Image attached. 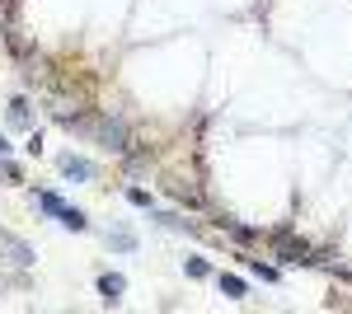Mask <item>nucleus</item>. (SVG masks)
I'll return each mask as SVG.
<instances>
[{"mask_svg":"<svg viewBox=\"0 0 352 314\" xmlns=\"http://www.w3.org/2000/svg\"><path fill=\"white\" fill-rule=\"evenodd\" d=\"M38 207L47 211V216H61V211H66V202H61L56 192H38Z\"/></svg>","mask_w":352,"mask_h":314,"instance_id":"nucleus-8","label":"nucleus"},{"mask_svg":"<svg viewBox=\"0 0 352 314\" xmlns=\"http://www.w3.org/2000/svg\"><path fill=\"white\" fill-rule=\"evenodd\" d=\"M109 244L118 249V254H136V235L127 230V225H113V230H109Z\"/></svg>","mask_w":352,"mask_h":314,"instance_id":"nucleus-5","label":"nucleus"},{"mask_svg":"<svg viewBox=\"0 0 352 314\" xmlns=\"http://www.w3.org/2000/svg\"><path fill=\"white\" fill-rule=\"evenodd\" d=\"M221 225H226V230H230L235 239H244V244H249V239L258 235V230H249V225H240V221H221Z\"/></svg>","mask_w":352,"mask_h":314,"instance_id":"nucleus-11","label":"nucleus"},{"mask_svg":"<svg viewBox=\"0 0 352 314\" xmlns=\"http://www.w3.org/2000/svg\"><path fill=\"white\" fill-rule=\"evenodd\" d=\"M184 272H188V277H207L212 267H207V258H188V262H184Z\"/></svg>","mask_w":352,"mask_h":314,"instance_id":"nucleus-12","label":"nucleus"},{"mask_svg":"<svg viewBox=\"0 0 352 314\" xmlns=\"http://www.w3.org/2000/svg\"><path fill=\"white\" fill-rule=\"evenodd\" d=\"M122 291H127V277H122V272H104V277H99V295H104L109 305L122 300Z\"/></svg>","mask_w":352,"mask_h":314,"instance_id":"nucleus-4","label":"nucleus"},{"mask_svg":"<svg viewBox=\"0 0 352 314\" xmlns=\"http://www.w3.org/2000/svg\"><path fill=\"white\" fill-rule=\"evenodd\" d=\"M10 122H14V127H28V104H24V99L10 104Z\"/></svg>","mask_w":352,"mask_h":314,"instance_id":"nucleus-9","label":"nucleus"},{"mask_svg":"<svg viewBox=\"0 0 352 314\" xmlns=\"http://www.w3.org/2000/svg\"><path fill=\"white\" fill-rule=\"evenodd\" d=\"M61 225H66V230H76V235H85V230H89V216L76 211V207H66V211H61Z\"/></svg>","mask_w":352,"mask_h":314,"instance_id":"nucleus-6","label":"nucleus"},{"mask_svg":"<svg viewBox=\"0 0 352 314\" xmlns=\"http://www.w3.org/2000/svg\"><path fill=\"white\" fill-rule=\"evenodd\" d=\"M221 295H230V300H244V282H240V277H230V272H221Z\"/></svg>","mask_w":352,"mask_h":314,"instance_id":"nucleus-7","label":"nucleus"},{"mask_svg":"<svg viewBox=\"0 0 352 314\" xmlns=\"http://www.w3.org/2000/svg\"><path fill=\"white\" fill-rule=\"evenodd\" d=\"M272 249H277V258H282V262H310V244H305V239H292L287 230L272 235Z\"/></svg>","mask_w":352,"mask_h":314,"instance_id":"nucleus-1","label":"nucleus"},{"mask_svg":"<svg viewBox=\"0 0 352 314\" xmlns=\"http://www.w3.org/2000/svg\"><path fill=\"white\" fill-rule=\"evenodd\" d=\"M0 254H5V258L14 262V267H28V262L38 258V254L28 249L24 239H19V235H10V230H0Z\"/></svg>","mask_w":352,"mask_h":314,"instance_id":"nucleus-2","label":"nucleus"},{"mask_svg":"<svg viewBox=\"0 0 352 314\" xmlns=\"http://www.w3.org/2000/svg\"><path fill=\"white\" fill-rule=\"evenodd\" d=\"M127 202H132V207H151V192H146V188H127Z\"/></svg>","mask_w":352,"mask_h":314,"instance_id":"nucleus-13","label":"nucleus"},{"mask_svg":"<svg viewBox=\"0 0 352 314\" xmlns=\"http://www.w3.org/2000/svg\"><path fill=\"white\" fill-rule=\"evenodd\" d=\"M56 164H61V174H66V179H80V183H89V179H94V164H89V159H80V155H61Z\"/></svg>","mask_w":352,"mask_h":314,"instance_id":"nucleus-3","label":"nucleus"},{"mask_svg":"<svg viewBox=\"0 0 352 314\" xmlns=\"http://www.w3.org/2000/svg\"><path fill=\"white\" fill-rule=\"evenodd\" d=\"M249 272L263 277V282H277V267H268V262H258V258H249Z\"/></svg>","mask_w":352,"mask_h":314,"instance_id":"nucleus-10","label":"nucleus"},{"mask_svg":"<svg viewBox=\"0 0 352 314\" xmlns=\"http://www.w3.org/2000/svg\"><path fill=\"white\" fill-rule=\"evenodd\" d=\"M5 155H10V141H5V136H0V159H5Z\"/></svg>","mask_w":352,"mask_h":314,"instance_id":"nucleus-14","label":"nucleus"}]
</instances>
